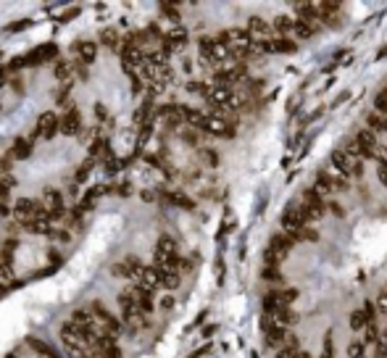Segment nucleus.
I'll return each instance as SVG.
<instances>
[{"label": "nucleus", "instance_id": "6e6552de", "mask_svg": "<svg viewBox=\"0 0 387 358\" xmlns=\"http://www.w3.org/2000/svg\"><path fill=\"white\" fill-rule=\"evenodd\" d=\"M324 214H332L335 219H345V206H343V203H337L335 198H327V203H324Z\"/></svg>", "mask_w": 387, "mask_h": 358}, {"label": "nucleus", "instance_id": "1a4fd4ad", "mask_svg": "<svg viewBox=\"0 0 387 358\" xmlns=\"http://www.w3.org/2000/svg\"><path fill=\"white\" fill-rule=\"evenodd\" d=\"M366 356V348L361 340H350V345H348V358H364Z\"/></svg>", "mask_w": 387, "mask_h": 358}, {"label": "nucleus", "instance_id": "7ed1b4c3", "mask_svg": "<svg viewBox=\"0 0 387 358\" xmlns=\"http://www.w3.org/2000/svg\"><path fill=\"white\" fill-rule=\"evenodd\" d=\"M298 287H274L263 295V314H271V311L279 308H292L295 300H298Z\"/></svg>", "mask_w": 387, "mask_h": 358}, {"label": "nucleus", "instance_id": "9d476101", "mask_svg": "<svg viewBox=\"0 0 387 358\" xmlns=\"http://www.w3.org/2000/svg\"><path fill=\"white\" fill-rule=\"evenodd\" d=\"M298 353H300L298 343H287L284 348H279V351H276V358H298Z\"/></svg>", "mask_w": 387, "mask_h": 358}, {"label": "nucleus", "instance_id": "f03ea898", "mask_svg": "<svg viewBox=\"0 0 387 358\" xmlns=\"http://www.w3.org/2000/svg\"><path fill=\"white\" fill-rule=\"evenodd\" d=\"M329 169L337 171L340 177H345L348 182L353 179H361L364 177V161L358 158V155H353L348 148H337L335 153H332L329 158Z\"/></svg>", "mask_w": 387, "mask_h": 358}, {"label": "nucleus", "instance_id": "423d86ee", "mask_svg": "<svg viewBox=\"0 0 387 358\" xmlns=\"http://www.w3.org/2000/svg\"><path fill=\"white\" fill-rule=\"evenodd\" d=\"M55 129H58V116H55L53 111L42 114L40 119H37V126H34V137H42L45 140H50V137L55 134Z\"/></svg>", "mask_w": 387, "mask_h": 358}, {"label": "nucleus", "instance_id": "20e7f679", "mask_svg": "<svg viewBox=\"0 0 387 358\" xmlns=\"http://www.w3.org/2000/svg\"><path fill=\"white\" fill-rule=\"evenodd\" d=\"M374 316H377V308H374V303H372V300H366L361 308L350 311V316H348V324H350V329H356V332H361V329H366L369 324H374Z\"/></svg>", "mask_w": 387, "mask_h": 358}, {"label": "nucleus", "instance_id": "0eeeda50", "mask_svg": "<svg viewBox=\"0 0 387 358\" xmlns=\"http://www.w3.org/2000/svg\"><path fill=\"white\" fill-rule=\"evenodd\" d=\"M261 277H263V282H269V284H282V282H284L279 266H263Z\"/></svg>", "mask_w": 387, "mask_h": 358}, {"label": "nucleus", "instance_id": "39448f33", "mask_svg": "<svg viewBox=\"0 0 387 358\" xmlns=\"http://www.w3.org/2000/svg\"><path fill=\"white\" fill-rule=\"evenodd\" d=\"M263 329V337H266V345L269 348H284L287 343H295V337H292V329H282V327H274V324H261Z\"/></svg>", "mask_w": 387, "mask_h": 358}, {"label": "nucleus", "instance_id": "f257e3e1", "mask_svg": "<svg viewBox=\"0 0 387 358\" xmlns=\"http://www.w3.org/2000/svg\"><path fill=\"white\" fill-rule=\"evenodd\" d=\"M153 266H155V269H163V271H179V274H182L184 255L179 253L177 240H171L169 235L158 237V242H155V250H153Z\"/></svg>", "mask_w": 387, "mask_h": 358}]
</instances>
